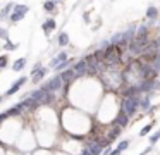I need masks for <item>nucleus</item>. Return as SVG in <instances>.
<instances>
[{"label":"nucleus","mask_w":160,"mask_h":155,"mask_svg":"<svg viewBox=\"0 0 160 155\" xmlns=\"http://www.w3.org/2000/svg\"><path fill=\"white\" fill-rule=\"evenodd\" d=\"M146 17H148L150 21H155L157 17H158V10H157L155 7H148V10H146Z\"/></svg>","instance_id":"nucleus-19"},{"label":"nucleus","mask_w":160,"mask_h":155,"mask_svg":"<svg viewBox=\"0 0 160 155\" xmlns=\"http://www.w3.org/2000/svg\"><path fill=\"white\" fill-rule=\"evenodd\" d=\"M26 81H28V78H26V76H22V78H19L18 81H16L14 85H12L11 88L7 90V93H5V96H12L16 91H19V88H22V86L26 85Z\"/></svg>","instance_id":"nucleus-3"},{"label":"nucleus","mask_w":160,"mask_h":155,"mask_svg":"<svg viewBox=\"0 0 160 155\" xmlns=\"http://www.w3.org/2000/svg\"><path fill=\"white\" fill-rule=\"evenodd\" d=\"M141 155H145V153H141Z\"/></svg>","instance_id":"nucleus-34"},{"label":"nucleus","mask_w":160,"mask_h":155,"mask_svg":"<svg viewBox=\"0 0 160 155\" xmlns=\"http://www.w3.org/2000/svg\"><path fill=\"white\" fill-rule=\"evenodd\" d=\"M158 138H160V131H157V133L153 134L152 138H150V143H152V145H153V143H157V140H158Z\"/></svg>","instance_id":"nucleus-26"},{"label":"nucleus","mask_w":160,"mask_h":155,"mask_svg":"<svg viewBox=\"0 0 160 155\" xmlns=\"http://www.w3.org/2000/svg\"><path fill=\"white\" fill-rule=\"evenodd\" d=\"M62 86H64V83H62V79H60V76L57 74L55 78H52L50 81H47L45 85L42 86V90L47 91V93H55V91H60Z\"/></svg>","instance_id":"nucleus-2"},{"label":"nucleus","mask_w":160,"mask_h":155,"mask_svg":"<svg viewBox=\"0 0 160 155\" xmlns=\"http://www.w3.org/2000/svg\"><path fill=\"white\" fill-rule=\"evenodd\" d=\"M72 62H74L72 59H66V60L59 62V64H57V65H55V67H53V69H55L57 72H60V71H64V69H67V67H69V65L72 64Z\"/></svg>","instance_id":"nucleus-13"},{"label":"nucleus","mask_w":160,"mask_h":155,"mask_svg":"<svg viewBox=\"0 0 160 155\" xmlns=\"http://www.w3.org/2000/svg\"><path fill=\"white\" fill-rule=\"evenodd\" d=\"M57 43H59V47H67V45H69V34H67L66 31H62V33L57 36Z\"/></svg>","instance_id":"nucleus-11"},{"label":"nucleus","mask_w":160,"mask_h":155,"mask_svg":"<svg viewBox=\"0 0 160 155\" xmlns=\"http://www.w3.org/2000/svg\"><path fill=\"white\" fill-rule=\"evenodd\" d=\"M128 147H129V141H128V140H124V141H121V143H119V147H117V148H119L121 152H124Z\"/></svg>","instance_id":"nucleus-25"},{"label":"nucleus","mask_w":160,"mask_h":155,"mask_svg":"<svg viewBox=\"0 0 160 155\" xmlns=\"http://www.w3.org/2000/svg\"><path fill=\"white\" fill-rule=\"evenodd\" d=\"M43 10L48 14H55L57 12V3H53L52 0H45L43 2Z\"/></svg>","instance_id":"nucleus-10"},{"label":"nucleus","mask_w":160,"mask_h":155,"mask_svg":"<svg viewBox=\"0 0 160 155\" xmlns=\"http://www.w3.org/2000/svg\"><path fill=\"white\" fill-rule=\"evenodd\" d=\"M14 5H16L14 2H9L7 5L4 7V9L0 10V21H5V19H9V14L12 12V9H14Z\"/></svg>","instance_id":"nucleus-9"},{"label":"nucleus","mask_w":160,"mask_h":155,"mask_svg":"<svg viewBox=\"0 0 160 155\" xmlns=\"http://www.w3.org/2000/svg\"><path fill=\"white\" fill-rule=\"evenodd\" d=\"M83 19H84V23H88V24H90V14H88V12H84V14H83Z\"/></svg>","instance_id":"nucleus-27"},{"label":"nucleus","mask_w":160,"mask_h":155,"mask_svg":"<svg viewBox=\"0 0 160 155\" xmlns=\"http://www.w3.org/2000/svg\"><path fill=\"white\" fill-rule=\"evenodd\" d=\"M22 110H24V105H22V102H21V103H16L12 109H9L7 114H9V117H11V116H19Z\"/></svg>","instance_id":"nucleus-12"},{"label":"nucleus","mask_w":160,"mask_h":155,"mask_svg":"<svg viewBox=\"0 0 160 155\" xmlns=\"http://www.w3.org/2000/svg\"><path fill=\"white\" fill-rule=\"evenodd\" d=\"M43 95H45V91H43V90L42 88H40V90H36V91H31V95H29V96H31V98L33 100H36V102H42V98H43Z\"/></svg>","instance_id":"nucleus-20"},{"label":"nucleus","mask_w":160,"mask_h":155,"mask_svg":"<svg viewBox=\"0 0 160 155\" xmlns=\"http://www.w3.org/2000/svg\"><path fill=\"white\" fill-rule=\"evenodd\" d=\"M2 100H4V96H0V103H2Z\"/></svg>","instance_id":"nucleus-32"},{"label":"nucleus","mask_w":160,"mask_h":155,"mask_svg":"<svg viewBox=\"0 0 160 155\" xmlns=\"http://www.w3.org/2000/svg\"><path fill=\"white\" fill-rule=\"evenodd\" d=\"M74 72H76V76L78 78H81V76H84L86 74V60H79V62H76V64H74Z\"/></svg>","instance_id":"nucleus-7"},{"label":"nucleus","mask_w":160,"mask_h":155,"mask_svg":"<svg viewBox=\"0 0 160 155\" xmlns=\"http://www.w3.org/2000/svg\"><path fill=\"white\" fill-rule=\"evenodd\" d=\"M53 3H59V2H62V0H52Z\"/></svg>","instance_id":"nucleus-31"},{"label":"nucleus","mask_w":160,"mask_h":155,"mask_svg":"<svg viewBox=\"0 0 160 155\" xmlns=\"http://www.w3.org/2000/svg\"><path fill=\"white\" fill-rule=\"evenodd\" d=\"M0 38H2V40H11V38H9V33H7V29H4V28L0 26Z\"/></svg>","instance_id":"nucleus-24"},{"label":"nucleus","mask_w":160,"mask_h":155,"mask_svg":"<svg viewBox=\"0 0 160 155\" xmlns=\"http://www.w3.org/2000/svg\"><path fill=\"white\" fill-rule=\"evenodd\" d=\"M22 19H24V16H22V14H19V12H14V10H12V12L9 14V21H11L12 24L19 23V21H22Z\"/></svg>","instance_id":"nucleus-16"},{"label":"nucleus","mask_w":160,"mask_h":155,"mask_svg":"<svg viewBox=\"0 0 160 155\" xmlns=\"http://www.w3.org/2000/svg\"><path fill=\"white\" fill-rule=\"evenodd\" d=\"M139 107V95L134 96H124L122 100V112H126L129 117L136 114V109Z\"/></svg>","instance_id":"nucleus-1"},{"label":"nucleus","mask_w":160,"mask_h":155,"mask_svg":"<svg viewBox=\"0 0 160 155\" xmlns=\"http://www.w3.org/2000/svg\"><path fill=\"white\" fill-rule=\"evenodd\" d=\"M55 28H57V23H55L53 17H48V19L43 21V24H42V29H43V33H45L47 36H50V33H52Z\"/></svg>","instance_id":"nucleus-6"},{"label":"nucleus","mask_w":160,"mask_h":155,"mask_svg":"<svg viewBox=\"0 0 160 155\" xmlns=\"http://www.w3.org/2000/svg\"><path fill=\"white\" fill-rule=\"evenodd\" d=\"M53 98H55V95H53V93H47V91H45V95H43L40 105H50V103L53 102Z\"/></svg>","instance_id":"nucleus-15"},{"label":"nucleus","mask_w":160,"mask_h":155,"mask_svg":"<svg viewBox=\"0 0 160 155\" xmlns=\"http://www.w3.org/2000/svg\"><path fill=\"white\" fill-rule=\"evenodd\" d=\"M47 72H48V69L43 67V65H42V67H38V69H33V71H31L33 83H40V81H42V79L47 76Z\"/></svg>","instance_id":"nucleus-5"},{"label":"nucleus","mask_w":160,"mask_h":155,"mask_svg":"<svg viewBox=\"0 0 160 155\" xmlns=\"http://www.w3.org/2000/svg\"><path fill=\"white\" fill-rule=\"evenodd\" d=\"M81 155H91V152L88 150V148H84V150H83V153H81Z\"/></svg>","instance_id":"nucleus-30"},{"label":"nucleus","mask_w":160,"mask_h":155,"mask_svg":"<svg viewBox=\"0 0 160 155\" xmlns=\"http://www.w3.org/2000/svg\"><path fill=\"white\" fill-rule=\"evenodd\" d=\"M59 76H60V79H62V83H66V85H67V83H71V81H74V79L78 78L76 72H74V69H69V67L64 69V71H60Z\"/></svg>","instance_id":"nucleus-4"},{"label":"nucleus","mask_w":160,"mask_h":155,"mask_svg":"<svg viewBox=\"0 0 160 155\" xmlns=\"http://www.w3.org/2000/svg\"><path fill=\"white\" fill-rule=\"evenodd\" d=\"M121 129H122V127H121V126H115V127H114V129H112V131H110V133H108V136H107V141H108V143H110V141H112V140H115V138H117V136H119V133H121Z\"/></svg>","instance_id":"nucleus-18"},{"label":"nucleus","mask_w":160,"mask_h":155,"mask_svg":"<svg viewBox=\"0 0 160 155\" xmlns=\"http://www.w3.org/2000/svg\"><path fill=\"white\" fill-rule=\"evenodd\" d=\"M0 72H2V69H0Z\"/></svg>","instance_id":"nucleus-33"},{"label":"nucleus","mask_w":160,"mask_h":155,"mask_svg":"<svg viewBox=\"0 0 160 155\" xmlns=\"http://www.w3.org/2000/svg\"><path fill=\"white\" fill-rule=\"evenodd\" d=\"M7 117H9V114H7V112H2V114H0V122H2L4 119H7Z\"/></svg>","instance_id":"nucleus-28"},{"label":"nucleus","mask_w":160,"mask_h":155,"mask_svg":"<svg viewBox=\"0 0 160 155\" xmlns=\"http://www.w3.org/2000/svg\"><path fill=\"white\" fill-rule=\"evenodd\" d=\"M16 48H18V45H16V43H11V40L5 41V50H7V52H12V50H16Z\"/></svg>","instance_id":"nucleus-23"},{"label":"nucleus","mask_w":160,"mask_h":155,"mask_svg":"<svg viewBox=\"0 0 160 155\" xmlns=\"http://www.w3.org/2000/svg\"><path fill=\"white\" fill-rule=\"evenodd\" d=\"M153 127V122H150V124H146L145 127H143L141 131H139V136H145V134H148L150 133V129H152Z\"/></svg>","instance_id":"nucleus-22"},{"label":"nucleus","mask_w":160,"mask_h":155,"mask_svg":"<svg viewBox=\"0 0 160 155\" xmlns=\"http://www.w3.org/2000/svg\"><path fill=\"white\" fill-rule=\"evenodd\" d=\"M9 64V57L7 55H0V69H5Z\"/></svg>","instance_id":"nucleus-21"},{"label":"nucleus","mask_w":160,"mask_h":155,"mask_svg":"<svg viewBox=\"0 0 160 155\" xmlns=\"http://www.w3.org/2000/svg\"><path fill=\"white\" fill-rule=\"evenodd\" d=\"M108 155H121V150H119V148H115V150H114V152H110Z\"/></svg>","instance_id":"nucleus-29"},{"label":"nucleus","mask_w":160,"mask_h":155,"mask_svg":"<svg viewBox=\"0 0 160 155\" xmlns=\"http://www.w3.org/2000/svg\"><path fill=\"white\" fill-rule=\"evenodd\" d=\"M24 65H26V59L24 57H21V59H18V60L14 62V65H12V71H21V69H24Z\"/></svg>","instance_id":"nucleus-14"},{"label":"nucleus","mask_w":160,"mask_h":155,"mask_svg":"<svg viewBox=\"0 0 160 155\" xmlns=\"http://www.w3.org/2000/svg\"><path fill=\"white\" fill-rule=\"evenodd\" d=\"M28 10H29V7L24 5V3H16L14 5V12H19V14H22V16H26Z\"/></svg>","instance_id":"nucleus-17"},{"label":"nucleus","mask_w":160,"mask_h":155,"mask_svg":"<svg viewBox=\"0 0 160 155\" xmlns=\"http://www.w3.org/2000/svg\"><path fill=\"white\" fill-rule=\"evenodd\" d=\"M128 122H129V116L126 112H119V116L115 117V126H121V127H126L128 126Z\"/></svg>","instance_id":"nucleus-8"}]
</instances>
